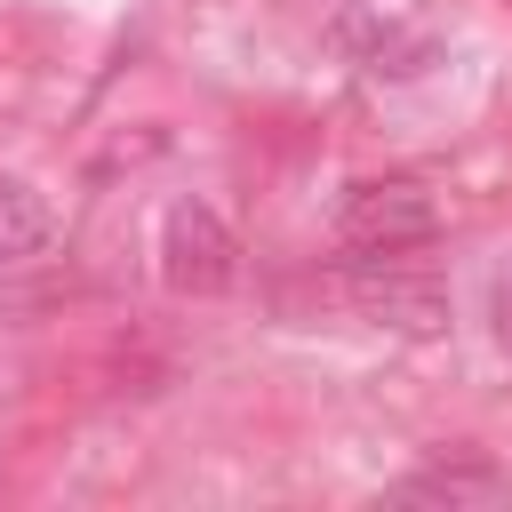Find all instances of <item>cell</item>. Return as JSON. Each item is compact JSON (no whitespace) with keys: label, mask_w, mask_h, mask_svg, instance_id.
I'll use <instances>...</instances> for the list:
<instances>
[{"label":"cell","mask_w":512,"mask_h":512,"mask_svg":"<svg viewBox=\"0 0 512 512\" xmlns=\"http://www.w3.org/2000/svg\"><path fill=\"white\" fill-rule=\"evenodd\" d=\"M336 232L360 256H408V248H424L440 232V208L416 184H352L344 208H336Z\"/></svg>","instance_id":"obj_2"},{"label":"cell","mask_w":512,"mask_h":512,"mask_svg":"<svg viewBox=\"0 0 512 512\" xmlns=\"http://www.w3.org/2000/svg\"><path fill=\"white\" fill-rule=\"evenodd\" d=\"M48 232H56L48 200H40L32 184H0V264H24V256H40V248H48Z\"/></svg>","instance_id":"obj_5"},{"label":"cell","mask_w":512,"mask_h":512,"mask_svg":"<svg viewBox=\"0 0 512 512\" xmlns=\"http://www.w3.org/2000/svg\"><path fill=\"white\" fill-rule=\"evenodd\" d=\"M352 296H360L384 328H408V336L448 328V288H440V280H424V272H360V280H352Z\"/></svg>","instance_id":"obj_3"},{"label":"cell","mask_w":512,"mask_h":512,"mask_svg":"<svg viewBox=\"0 0 512 512\" xmlns=\"http://www.w3.org/2000/svg\"><path fill=\"white\" fill-rule=\"evenodd\" d=\"M392 496L400 504H432V512H496V504H512V480L488 472V464H424Z\"/></svg>","instance_id":"obj_4"},{"label":"cell","mask_w":512,"mask_h":512,"mask_svg":"<svg viewBox=\"0 0 512 512\" xmlns=\"http://www.w3.org/2000/svg\"><path fill=\"white\" fill-rule=\"evenodd\" d=\"M160 280L176 296H224L240 280V240L208 200H176L160 224Z\"/></svg>","instance_id":"obj_1"},{"label":"cell","mask_w":512,"mask_h":512,"mask_svg":"<svg viewBox=\"0 0 512 512\" xmlns=\"http://www.w3.org/2000/svg\"><path fill=\"white\" fill-rule=\"evenodd\" d=\"M488 312H496V344H504V352H512V272H504V280H496V304H488Z\"/></svg>","instance_id":"obj_6"}]
</instances>
